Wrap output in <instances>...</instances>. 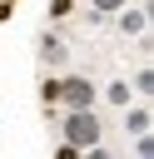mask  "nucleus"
Wrapping results in <instances>:
<instances>
[{
  "mask_svg": "<svg viewBox=\"0 0 154 159\" xmlns=\"http://www.w3.org/2000/svg\"><path fill=\"white\" fill-rule=\"evenodd\" d=\"M124 129H129V134H144V129H149V109H129V114H124Z\"/></svg>",
  "mask_w": 154,
  "mask_h": 159,
  "instance_id": "obj_5",
  "label": "nucleus"
},
{
  "mask_svg": "<svg viewBox=\"0 0 154 159\" xmlns=\"http://www.w3.org/2000/svg\"><path fill=\"white\" fill-rule=\"evenodd\" d=\"M65 144H75V149L99 144V119H94L89 109H70V119H65Z\"/></svg>",
  "mask_w": 154,
  "mask_h": 159,
  "instance_id": "obj_1",
  "label": "nucleus"
},
{
  "mask_svg": "<svg viewBox=\"0 0 154 159\" xmlns=\"http://www.w3.org/2000/svg\"><path fill=\"white\" fill-rule=\"evenodd\" d=\"M119 30L124 35H144V10H124L119 15Z\"/></svg>",
  "mask_w": 154,
  "mask_h": 159,
  "instance_id": "obj_4",
  "label": "nucleus"
},
{
  "mask_svg": "<svg viewBox=\"0 0 154 159\" xmlns=\"http://www.w3.org/2000/svg\"><path fill=\"white\" fill-rule=\"evenodd\" d=\"M65 55H70V50H65L60 35H45V40H40V60H45V65H65Z\"/></svg>",
  "mask_w": 154,
  "mask_h": 159,
  "instance_id": "obj_3",
  "label": "nucleus"
},
{
  "mask_svg": "<svg viewBox=\"0 0 154 159\" xmlns=\"http://www.w3.org/2000/svg\"><path fill=\"white\" fill-rule=\"evenodd\" d=\"M94 5H99V10H124L129 0H94Z\"/></svg>",
  "mask_w": 154,
  "mask_h": 159,
  "instance_id": "obj_10",
  "label": "nucleus"
},
{
  "mask_svg": "<svg viewBox=\"0 0 154 159\" xmlns=\"http://www.w3.org/2000/svg\"><path fill=\"white\" fill-rule=\"evenodd\" d=\"M134 154H144V159L154 154V139H149V129H144V134H134Z\"/></svg>",
  "mask_w": 154,
  "mask_h": 159,
  "instance_id": "obj_8",
  "label": "nucleus"
},
{
  "mask_svg": "<svg viewBox=\"0 0 154 159\" xmlns=\"http://www.w3.org/2000/svg\"><path fill=\"white\" fill-rule=\"evenodd\" d=\"M55 99H65V109H89L94 104V84L84 75H70V80H60V94Z\"/></svg>",
  "mask_w": 154,
  "mask_h": 159,
  "instance_id": "obj_2",
  "label": "nucleus"
},
{
  "mask_svg": "<svg viewBox=\"0 0 154 159\" xmlns=\"http://www.w3.org/2000/svg\"><path fill=\"white\" fill-rule=\"evenodd\" d=\"M134 89H139V94H154V70H139V80H134Z\"/></svg>",
  "mask_w": 154,
  "mask_h": 159,
  "instance_id": "obj_7",
  "label": "nucleus"
},
{
  "mask_svg": "<svg viewBox=\"0 0 154 159\" xmlns=\"http://www.w3.org/2000/svg\"><path fill=\"white\" fill-rule=\"evenodd\" d=\"M50 15H55V20H65V15H70V0H55V5H50Z\"/></svg>",
  "mask_w": 154,
  "mask_h": 159,
  "instance_id": "obj_9",
  "label": "nucleus"
},
{
  "mask_svg": "<svg viewBox=\"0 0 154 159\" xmlns=\"http://www.w3.org/2000/svg\"><path fill=\"white\" fill-rule=\"evenodd\" d=\"M104 99H109V104H119V109H124V104H129V84H109V89H104Z\"/></svg>",
  "mask_w": 154,
  "mask_h": 159,
  "instance_id": "obj_6",
  "label": "nucleus"
}]
</instances>
